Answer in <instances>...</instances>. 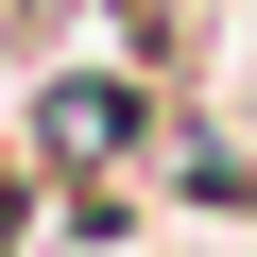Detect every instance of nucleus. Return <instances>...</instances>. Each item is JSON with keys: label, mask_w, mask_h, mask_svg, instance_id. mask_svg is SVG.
<instances>
[{"label": "nucleus", "mask_w": 257, "mask_h": 257, "mask_svg": "<svg viewBox=\"0 0 257 257\" xmlns=\"http://www.w3.org/2000/svg\"><path fill=\"white\" fill-rule=\"evenodd\" d=\"M35 138H52L69 172H120V155H138V86H103V69L52 86V103H35Z\"/></svg>", "instance_id": "nucleus-1"}]
</instances>
